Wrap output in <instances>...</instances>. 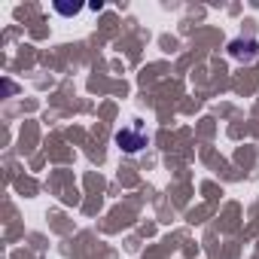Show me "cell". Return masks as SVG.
I'll return each mask as SVG.
<instances>
[{"mask_svg":"<svg viewBox=\"0 0 259 259\" xmlns=\"http://www.w3.org/2000/svg\"><path fill=\"white\" fill-rule=\"evenodd\" d=\"M116 144H119L125 153H138V150H144V147H147V135L141 132V125L135 122V125L122 128V132L116 135Z\"/></svg>","mask_w":259,"mask_h":259,"instance_id":"obj_1","label":"cell"},{"mask_svg":"<svg viewBox=\"0 0 259 259\" xmlns=\"http://www.w3.org/2000/svg\"><path fill=\"white\" fill-rule=\"evenodd\" d=\"M256 49H259L256 40H232V43H229V55L238 58V61H253V58L259 55Z\"/></svg>","mask_w":259,"mask_h":259,"instance_id":"obj_2","label":"cell"},{"mask_svg":"<svg viewBox=\"0 0 259 259\" xmlns=\"http://www.w3.org/2000/svg\"><path fill=\"white\" fill-rule=\"evenodd\" d=\"M55 10L61 13V16H73V13H79V7L73 4V7H64V4H55Z\"/></svg>","mask_w":259,"mask_h":259,"instance_id":"obj_3","label":"cell"}]
</instances>
